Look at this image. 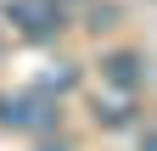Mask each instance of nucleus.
I'll list each match as a JSON object with an SVG mask.
<instances>
[{"label": "nucleus", "mask_w": 157, "mask_h": 151, "mask_svg": "<svg viewBox=\"0 0 157 151\" xmlns=\"http://www.w3.org/2000/svg\"><path fill=\"white\" fill-rule=\"evenodd\" d=\"M56 118H62V106H56L51 90H23V95L0 101V123L23 129V134H45V129H56Z\"/></svg>", "instance_id": "obj_1"}, {"label": "nucleus", "mask_w": 157, "mask_h": 151, "mask_svg": "<svg viewBox=\"0 0 157 151\" xmlns=\"http://www.w3.org/2000/svg\"><path fill=\"white\" fill-rule=\"evenodd\" d=\"M6 23L28 39H51L62 28V0H6Z\"/></svg>", "instance_id": "obj_2"}, {"label": "nucleus", "mask_w": 157, "mask_h": 151, "mask_svg": "<svg viewBox=\"0 0 157 151\" xmlns=\"http://www.w3.org/2000/svg\"><path fill=\"white\" fill-rule=\"evenodd\" d=\"M101 73H107V79H112L118 90H140V79H146V73H140V62H135L129 50H118V56H107V62H101Z\"/></svg>", "instance_id": "obj_3"}, {"label": "nucleus", "mask_w": 157, "mask_h": 151, "mask_svg": "<svg viewBox=\"0 0 157 151\" xmlns=\"http://www.w3.org/2000/svg\"><path fill=\"white\" fill-rule=\"evenodd\" d=\"M78 84V73L67 67V62H56V73H45V79H39V90H51V95H62V90H73Z\"/></svg>", "instance_id": "obj_4"}, {"label": "nucleus", "mask_w": 157, "mask_h": 151, "mask_svg": "<svg viewBox=\"0 0 157 151\" xmlns=\"http://www.w3.org/2000/svg\"><path fill=\"white\" fill-rule=\"evenodd\" d=\"M140 151H157V134H146V140H140Z\"/></svg>", "instance_id": "obj_5"}, {"label": "nucleus", "mask_w": 157, "mask_h": 151, "mask_svg": "<svg viewBox=\"0 0 157 151\" xmlns=\"http://www.w3.org/2000/svg\"><path fill=\"white\" fill-rule=\"evenodd\" d=\"M45 151H67V145H45Z\"/></svg>", "instance_id": "obj_6"}, {"label": "nucleus", "mask_w": 157, "mask_h": 151, "mask_svg": "<svg viewBox=\"0 0 157 151\" xmlns=\"http://www.w3.org/2000/svg\"><path fill=\"white\" fill-rule=\"evenodd\" d=\"M62 6H67V0H62Z\"/></svg>", "instance_id": "obj_7"}]
</instances>
